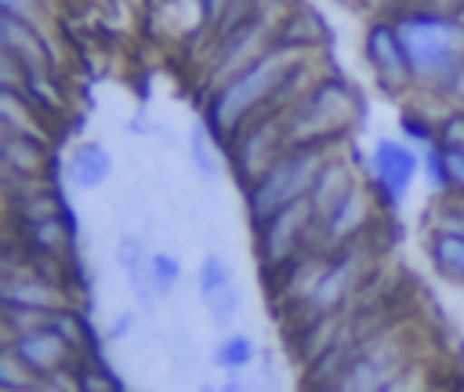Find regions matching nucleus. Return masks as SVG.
<instances>
[{
  "mask_svg": "<svg viewBox=\"0 0 464 392\" xmlns=\"http://www.w3.org/2000/svg\"><path fill=\"white\" fill-rule=\"evenodd\" d=\"M304 76V58L301 44L294 40H272L250 65H243L236 76L218 83L207 94V127L214 131L218 142L228 145V138L250 123L265 109H290L301 94H290V80Z\"/></svg>",
  "mask_w": 464,
  "mask_h": 392,
  "instance_id": "obj_1",
  "label": "nucleus"
},
{
  "mask_svg": "<svg viewBox=\"0 0 464 392\" xmlns=\"http://www.w3.org/2000/svg\"><path fill=\"white\" fill-rule=\"evenodd\" d=\"M413 83L435 94H457L464 87V29L450 11L420 7L395 22Z\"/></svg>",
  "mask_w": 464,
  "mask_h": 392,
  "instance_id": "obj_2",
  "label": "nucleus"
},
{
  "mask_svg": "<svg viewBox=\"0 0 464 392\" xmlns=\"http://www.w3.org/2000/svg\"><path fill=\"white\" fill-rule=\"evenodd\" d=\"M359 94L341 76H323L286 109V145H341L359 120Z\"/></svg>",
  "mask_w": 464,
  "mask_h": 392,
  "instance_id": "obj_3",
  "label": "nucleus"
},
{
  "mask_svg": "<svg viewBox=\"0 0 464 392\" xmlns=\"http://www.w3.org/2000/svg\"><path fill=\"white\" fill-rule=\"evenodd\" d=\"M334 149L337 145H290L257 181H250L243 189L250 225H261L276 211H283L297 200H308V192L315 185V174L323 171V163L330 160Z\"/></svg>",
  "mask_w": 464,
  "mask_h": 392,
  "instance_id": "obj_4",
  "label": "nucleus"
},
{
  "mask_svg": "<svg viewBox=\"0 0 464 392\" xmlns=\"http://www.w3.org/2000/svg\"><path fill=\"white\" fill-rule=\"evenodd\" d=\"M370 236L352 243V247H341V250H330L315 283L304 290V298L290 309V323L301 327V323H312V319H326V316H337V312H348L355 305V298L362 294L366 287V276H370Z\"/></svg>",
  "mask_w": 464,
  "mask_h": 392,
  "instance_id": "obj_5",
  "label": "nucleus"
},
{
  "mask_svg": "<svg viewBox=\"0 0 464 392\" xmlns=\"http://www.w3.org/2000/svg\"><path fill=\"white\" fill-rule=\"evenodd\" d=\"M410 367H417L413 363V352H410V341L395 327H384L381 334H373L337 370V377L323 392H381L395 377H402Z\"/></svg>",
  "mask_w": 464,
  "mask_h": 392,
  "instance_id": "obj_6",
  "label": "nucleus"
},
{
  "mask_svg": "<svg viewBox=\"0 0 464 392\" xmlns=\"http://www.w3.org/2000/svg\"><path fill=\"white\" fill-rule=\"evenodd\" d=\"M312 247H319V218L308 200H297L254 225V250L265 276H276Z\"/></svg>",
  "mask_w": 464,
  "mask_h": 392,
  "instance_id": "obj_7",
  "label": "nucleus"
},
{
  "mask_svg": "<svg viewBox=\"0 0 464 392\" xmlns=\"http://www.w3.org/2000/svg\"><path fill=\"white\" fill-rule=\"evenodd\" d=\"M286 109H265L228 138V156L239 185L257 181L286 152Z\"/></svg>",
  "mask_w": 464,
  "mask_h": 392,
  "instance_id": "obj_8",
  "label": "nucleus"
},
{
  "mask_svg": "<svg viewBox=\"0 0 464 392\" xmlns=\"http://www.w3.org/2000/svg\"><path fill=\"white\" fill-rule=\"evenodd\" d=\"M424 171V156L410 145V142H399V138H377L373 149H370V163H366V181L370 189L377 192V200L395 211L410 185L417 181V174Z\"/></svg>",
  "mask_w": 464,
  "mask_h": 392,
  "instance_id": "obj_9",
  "label": "nucleus"
},
{
  "mask_svg": "<svg viewBox=\"0 0 464 392\" xmlns=\"http://www.w3.org/2000/svg\"><path fill=\"white\" fill-rule=\"evenodd\" d=\"M0 305L4 309H29V312H47L51 316V312H58V309H65L72 301H69L65 287L54 276H47L33 261H25V265H7V272L0 279Z\"/></svg>",
  "mask_w": 464,
  "mask_h": 392,
  "instance_id": "obj_10",
  "label": "nucleus"
},
{
  "mask_svg": "<svg viewBox=\"0 0 464 392\" xmlns=\"http://www.w3.org/2000/svg\"><path fill=\"white\" fill-rule=\"evenodd\" d=\"M373 203L377 192L370 189V181H359L323 221H319V247L323 250H341V247H352L359 240L370 236L373 229Z\"/></svg>",
  "mask_w": 464,
  "mask_h": 392,
  "instance_id": "obj_11",
  "label": "nucleus"
},
{
  "mask_svg": "<svg viewBox=\"0 0 464 392\" xmlns=\"http://www.w3.org/2000/svg\"><path fill=\"white\" fill-rule=\"evenodd\" d=\"M4 345H7L40 381L65 377V374L76 367V359H80L51 323H44V327H36V330H25V334H14V338H7Z\"/></svg>",
  "mask_w": 464,
  "mask_h": 392,
  "instance_id": "obj_12",
  "label": "nucleus"
},
{
  "mask_svg": "<svg viewBox=\"0 0 464 392\" xmlns=\"http://www.w3.org/2000/svg\"><path fill=\"white\" fill-rule=\"evenodd\" d=\"M366 62H370L377 83L388 94H399L413 83V73H410V62H406L395 22H373L366 29Z\"/></svg>",
  "mask_w": 464,
  "mask_h": 392,
  "instance_id": "obj_13",
  "label": "nucleus"
},
{
  "mask_svg": "<svg viewBox=\"0 0 464 392\" xmlns=\"http://www.w3.org/2000/svg\"><path fill=\"white\" fill-rule=\"evenodd\" d=\"M0 47H4V62L18 65L22 76H25V73H44V76H47V69H51V51H47V44H44V36H40L36 25L0 15Z\"/></svg>",
  "mask_w": 464,
  "mask_h": 392,
  "instance_id": "obj_14",
  "label": "nucleus"
},
{
  "mask_svg": "<svg viewBox=\"0 0 464 392\" xmlns=\"http://www.w3.org/2000/svg\"><path fill=\"white\" fill-rule=\"evenodd\" d=\"M362 178H359V171L352 167V160H344L337 149L330 152V160L323 163V171L315 174V185H312V192H308V203H312V211H315V218L323 221L355 185H359Z\"/></svg>",
  "mask_w": 464,
  "mask_h": 392,
  "instance_id": "obj_15",
  "label": "nucleus"
},
{
  "mask_svg": "<svg viewBox=\"0 0 464 392\" xmlns=\"http://www.w3.org/2000/svg\"><path fill=\"white\" fill-rule=\"evenodd\" d=\"M112 167H116V160L102 142H80L65 160V178L72 189L94 192L112 178Z\"/></svg>",
  "mask_w": 464,
  "mask_h": 392,
  "instance_id": "obj_16",
  "label": "nucleus"
},
{
  "mask_svg": "<svg viewBox=\"0 0 464 392\" xmlns=\"http://www.w3.org/2000/svg\"><path fill=\"white\" fill-rule=\"evenodd\" d=\"M22 236H25V254H40V258H65L69 247H72V218L65 211L58 214H47V218H36V221H22Z\"/></svg>",
  "mask_w": 464,
  "mask_h": 392,
  "instance_id": "obj_17",
  "label": "nucleus"
},
{
  "mask_svg": "<svg viewBox=\"0 0 464 392\" xmlns=\"http://www.w3.org/2000/svg\"><path fill=\"white\" fill-rule=\"evenodd\" d=\"M0 160L7 167V178H22V181H36V174L44 171V142L33 134H7L0 142Z\"/></svg>",
  "mask_w": 464,
  "mask_h": 392,
  "instance_id": "obj_18",
  "label": "nucleus"
},
{
  "mask_svg": "<svg viewBox=\"0 0 464 392\" xmlns=\"http://www.w3.org/2000/svg\"><path fill=\"white\" fill-rule=\"evenodd\" d=\"M36 109H40V105H36L22 87L4 83V91H0V131L40 138L44 127H40V120H36Z\"/></svg>",
  "mask_w": 464,
  "mask_h": 392,
  "instance_id": "obj_19",
  "label": "nucleus"
},
{
  "mask_svg": "<svg viewBox=\"0 0 464 392\" xmlns=\"http://www.w3.org/2000/svg\"><path fill=\"white\" fill-rule=\"evenodd\" d=\"M428 261L442 279L464 287V236H457V232H428Z\"/></svg>",
  "mask_w": 464,
  "mask_h": 392,
  "instance_id": "obj_20",
  "label": "nucleus"
},
{
  "mask_svg": "<svg viewBox=\"0 0 464 392\" xmlns=\"http://www.w3.org/2000/svg\"><path fill=\"white\" fill-rule=\"evenodd\" d=\"M210 363L225 374H246L257 363V345L246 330H228V334L218 338V345L210 352Z\"/></svg>",
  "mask_w": 464,
  "mask_h": 392,
  "instance_id": "obj_21",
  "label": "nucleus"
},
{
  "mask_svg": "<svg viewBox=\"0 0 464 392\" xmlns=\"http://www.w3.org/2000/svg\"><path fill=\"white\" fill-rule=\"evenodd\" d=\"M188 160H192V171L203 178V181H218L221 178V156H218V138L214 131L207 127V120H196L188 127Z\"/></svg>",
  "mask_w": 464,
  "mask_h": 392,
  "instance_id": "obj_22",
  "label": "nucleus"
},
{
  "mask_svg": "<svg viewBox=\"0 0 464 392\" xmlns=\"http://www.w3.org/2000/svg\"><path fill=\"white\" fill-rule=\"evenodd\" d=\"M51 327L65 338V345L76 352V356H98V341H94V330H91V319L76 309V305H65L51 316Z\"/></svg>",
  "mask_w": 464,
  "mask_h": 392,
  "instance_id": "obj_23",
  "label": "nucleus"
},
{
  "mask_svg": "<svg viewBox=\"0 0 464 392\" xmlns=\"http://www.w3.org/2000/svg\"><path fill=\"white\" fill-rule=\"evenodd\" d=\"M232 283H236V272H232L228 258L218 254V250H207V254L199 258V265H196V294H199V301L207 305L210 298H218V294L228 290Z\"/></svg>",
  "mask_w": 464,
  "mask_h": 392,
  "instance_id": "obj_24",
  "label": "nucleus"
},
{
  "mask_svg": "<svg viewBox=\"0 0 464 392\" xmlns=\"http://www.w3.org/2000/svg\"><path fill=\"white\" fill-rule=\"evenodd\" d=\"M69 385L72 392H123L120 377L105 367L102 356H80L76 367L69 370Z\"/></svg>",
  "mask_w": 464,
  "mask_h": 392,
  "instance_id": "obj_25",
  "label": "nucleus"
},
{
  "mask_svg": "<svg viewBox=\"0 0 464 392\" xmlns=\"http://www.w3.org/2000/svg\"><path fill=\"white\" fill-rule=\"evenodd\" d=\"M428 232H457L464 236V192H442L431 203Z\"/></svg>",
  "mask_w": 464,
  "mask_h": 392,
  "instance_id": "obj_26",
  "label": "nucleus"
},
{
  "mask_svg": "<svg viewBox=\"0 0 464 392\" xmlns=\"http://www.w3.org/2000/svg\"><path fill=\"white\" fill-rule=\"evenodd\" d=\"M203 309H207V316H210L214 330L228 334V330H232V323H236V319L243 316V309H246V294H243V287H239V283H232L228 290H221L218 298H210Z\"/></svg>",
  "mask_w": 464,
  "mask_h": 392,
  "instance_id": "obj_27",
  "label": "nucleus"
},
{
  "mask_svg": "<svg viewBox=\"0 0 464 392\" xmlns=\"http://www.w3.org/2000/svg\"><path fill=\"white\" fill-rule=\"evenodd\" d=\"M149 272H152L156 298H160V301L174 298V290H178V283H181V261H178L170 250H152V258H149Z\"/></svg>",
  "mask_w": 464,
  "mask_h": 392,
  "instance_id": "obj_28",
  "label": "nucleus"
},
{
  "mask_svg": "<svg viewBox=\"0 0 464 392\" xmlns=\"http://www.w3.org/2000/svg\"><path fill=\"white\" fill-rule=\"evenodd\" d=\"M399 127H402L406 142H410L417 152H424V149L439 145V123H435V120H428V116H420L417 109H406V113L399 116Z\"/></svg>",
  "mask_w": 464,
  "mask_h": 392,
  "instance_id": "obj_29",
  "label": "nucleus"
},
{
  "mask_svg": "<svg viewBox=\"0 0 464 392\" xmlns=\"http://www.w3.org/2000/svg\"><path fill=\"white\" fill-rule=\"evenodd\" d=\"M40 385V377L4 345V352H0V392H22V388H36Z\"/></svg>",
  "mask_w": 464,
  "mask_h": 392,
  "instance_id": "obj_30",
  "label": "nucleus"
},
{
  "mask_svg": "<svg viewBox=\"0 0 464 392\" xmlns=\"http://www.w3.org/2000/svg\"><path fill=\"white\" fill-rule=\"evenodd\" d=\"M112 258H116V265H120V272H130V269H138V265H145V261L152 258V250L145 247V240H141L138 232H123V236H116V247H112Z\"/></svg>",
  "mask_w": 464,
  "mask_h": 392,
  "instance_id": "obj_31",
  "label": "nucleus"
},
{
  "mask_svg": "<svg viewBox=\"0 0 464 392\" xmlns=\"http://www.w3.org/2000/svg\"><path fill=\"white\" fill-rule=\"evenodd\" d=\"M424 156V174H428V185L442 196V192H453V181H450V167H446V152L442 145H431L420 152Z\"/></svg>",
  "mask_w": 464,
  "mask_h": 392,
  "instance_id": "obj_32",
  "label": "nucleus"
},
{
  "mask_svg": "<svg viewBox=\"0 0 464 392\" xmlns=\"http://www.w3.org/2000/svg\"><path fill=\"white\" fill-rule=\"evenodd\" d=\"M439 145L446 152H464V109H453L439 120Z\"/></svg>",
  "mask_w": 464,
  "mask_h": 392,
  "instance_id": "obj_33",
  "label": "nucleus"
},
{
  "mask_svg": "<svg viewBox=\"0 0 464 392\" xmlns=\"http://www.w3.org/2000/svg\"><path fill=\"white\" fill-rule=\"evenodd\" d=\"M0 15L18 18V22H29V25H40L44 0H0Z\"/></svg>",
  "mask_w": 464,
  "mask_h": 392,
  "instance_id": "obj_34",
  "label": "nucleus"
},
{
  "mask_svg": "<svg viewBox=\"0 0 464 392\" xmlns=\"http://www.w3.org/2000/svg\"><path fill=\"white\" fill-rule=\"evenodd\" d=\"M134 323H138V312H134V309H123V312H116V316L109 319V327H105V341H109V345H120V341H127V338L134 334Z\"/></svg>",
  "mask_w": 464,
  "mask_h": 392,
  "instance_id": "obj_35",
  "label": "nucleus"
},
{
  "mask_svg": "<svg viewBox=\"0 0 464 392\" xmlns=\"http://www.w3.org/2000/svg\"><path fill=\"white\" fill-rule=\"evenodd\" d=\"M442 152H446V149H442ZM446 167H450L453 192H464V152H446Z\"/></svg>",
  "mask_w": 464,
  "mask_h": 392,
  "instance_id": "obj_36",
  "label": "nucleus"
},
{
  "mask_svg": "<svg viewBox=\"0 0 464 392\" xmlns=\"http://www.w3.org/2000/svg\"><path fill=\"white\" fill-rule=\"evenodd\" d=\"M428 4H431L435 11H450V15H453V11H457L464 0H428Z\"/></svg>",
  "mask_w": 464,
  "mask_h": 392,
  "instance_id": "obj_37",
  "label": "nucleus"
},
{
  "mask_svg": "<svg viewBox=\"0 0 464 392\" xmlns=\"http://www.w3.org/2000/svg\"><path fill=\"white\" fill-rule=\"evenodd\" d=\"M196 392H218V385H210V381H199V385H196Z\"/></svg>",
  "mask_w": 464,
  "mask_h": 392,
  "instance_id": "obj_38",
  "label": "nucleus"
},
{
  "mask_svg": "<svg viewBox=\"0 0 464 392\" xmlns=\"http://www.w3.org/2000/svg\"><path fill=\"white\" fill-rule=\"evenodd\" d=\"M362 7H384V4H392V0H359Z\"/></svg>",
  "mask_w": 464,
  "mask_h": 392,
  "instance_id": "obj_39",
  "label": "nucleus"
},
{
  "mask_svg": "<svg viewBox=\"0 0 464 392\" xmlns=\"http://www.w3.org/2000/svg\"><path fill=\"white\" fill-rule=\"evenodd\" d=\"M417 392H435V388H428V385H424V388H417Z\"/></svg>",
  "mask_w": 464,
  "mask_h": 392,
  "instance_id": "obj_40",
  "label": "nucleus"
}]
</instances>
